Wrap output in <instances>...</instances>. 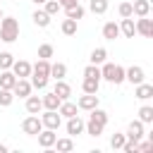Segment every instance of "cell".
Returning a JSON list of instances; mask_svg holds the SVG:
<instances>
[{
  "label": "cell",
  "instance_id": "obj_1",
  "mask_svg": "<svg viewBox=\"0 0 153 153\" xmlns=\"http://www.w3.org/2000/svg\"><path fill=\"white\" fill-rule=\"evenodd\" d=\"M19 38V22L14 17H2L0 19V41L2 43H14Z\"/></svg>",
  "mask_w": 153,
  "mask_h": 153
},
{
  "label": "cell",
  "instance_id": "obj_2",
  "mask_svg": "<svg viewBox=\"0 0 153 153\" xmlns=\"http://www.w3.org/2000/svg\"><path fill=\"white\" fill-rule=\"evenodd\" d=\"M100 79L110 81V84H122L124 81V67L122 65H115V62H103L100 67Z\"/></svg>",
  "mask_w": 153,
  "mask_h": 153
},
{
  "label": "cell",
  "instance_id": "obj_3",
  "mask_svg": "<svg viewBox=\"0 0 153 153\" xmlns=\"http://www.w3.org/2000/svg\"><path fill=\"white\" fill-rule=\"evenodd\" d=\"M41 122H43V127L45 129H60V124H62V115L57 112V110H45L43 115H41Z\"/></svg>",
  "mask_w": 153,
  "mask_h": 153
},
{
  "label": "cell",
  "instance_id": "obj_4",
  "mask_svg": "<svg viewBox=\"0 0 153 153\" xmlns=\"http://www.w3.org/2000/svg\"><path fill=\"white\" fill-rule=\"evenodd\" d=\"M41 129H43V122H41V117H38V115H29V117L22 122V131H24V134H29V136H36Z\"/></svg>",
  "mask_w": 153,
  "mask_h": 153
},
{
  "label": "cell",
  "instance_id": "obj_5",
  "mask_svg": "<svg viewBox=\"0 0 153 153\" xmlns=\"http://www.w3.org/2000/svg\"><path fill=\"white\" fill-rule=\"evenodd\" d=\"M124 81H131L134 86L141 84V81H146V72H143V67H139V65L127 67V69H124Z\"/></svg>",
  "mask_w": 153,
  "mask_h": 153
},
{
  "label": "cell",
  "instance_id": "obj_6",
  "mask_svg": "<svg viewBox=\"0 0 153 153\" xmlns=\"http://www.w3.org/2000/svg\"><path fill=\"white\" fill-rule=\"evenodd\" d=\"M127 139H131V141H139V139H143L146 136V131H143V122L141 120H131L129 122V127H127V134H124Z\"/></svg>",
  "mask_w": 153,
  "mask_h": 153
},
{
  "label": "cell",
  "instance_id": "obj_7",
  "mask_svg": "<svg viewBox=\"0 0 153 153\" xmlns=\"http://www.w3.org/2000/svg\"><path fill=\"white\" fill-rule=\"evenodd\" d=\"M10 69L14 72L17 79H26V76H31V62H26V60H14Z\"/></svg>",
  "mask_w": 153,
  "mask_h": 153
},
{
  "label": "cell",
  "instance_id": "obj_8",
  "mask_svg": "<svg viewBox=\"0 0 153 153\" xmlns=\"http://www.w3.org/2000/svg\"><path fill=\"white\" fill-rule=\"evenodd\" d=\"M76 108L79 110H93V108H98V93H84V96H79V100H76Z\"/></svg>",
  "mask_w": 153,
  "mask_h": 153
},
{
  "label": "cell",
  "instance_id": "obj_9",
  "mask_svg": "<svg viewBox=\"0 0 153 153\" xmlns=\"http://www.w3.org/2000/svg\"><path fill=\"white\" fill-rule=\"evenodd\" d=\"M36 136H38V146H41V148H53V143H55V139H57L55 129H45V127H43Z\"/></svg>",
  "mask_w": 153,
  "mask_h": 153
},
{
  "label": "cell",
  "instance_id": "obj_10",
  "mask_svg": "<svg viewBox=\"0 0 153 153\" xmlns=\"http://www.w3.org/2000/svg\"><path fill=\"white\" fill-rule=\"evenodd\" d=\"M134 24H136V33L139 36H143V38H151L153 36V22L148 17H139Z\"/></svg>",
  "mask_w": 153,
  "mask_h": 153
},
{
  "label": "cell",
  "instance_id": "obj_11",
  "mask_svg": "<svg viewBox=\"0 0 153 153\" xmlns=\"http://www.w3.org/2000/svg\"><path fill=\"white\" fill-rule=\"evenodd\" d=\"M84 120L79 117V115H72V117H67V134L69 136H76V134H84Z\"/></svg>",
  "mask_w": 153,
  "mask_h": 153
},
{
  "label": "cell",
  "instance_id": "obj_12",
  "mask_svg": "<svg viewBox=\"0 0 153 153\" xmlns=\"http://www.w3.org/2000/svg\"><path fill=\"white\" fill-rule=\"evenodd\" d=\"M120 33H122L124 38H134V36H136V24H134V17H122Z\"/></svg>",
  "mask_w": 153,
  "mask_h": 153
},
{
  "label": "cell",
  "instance_id": "obj_13",
  "mask_svg": "<svg viewBox=\"0 0 153 153\" xmlns=\"http://www.w3.org/2000/svg\"><path fill=\"white\" fill-rule=\"evenodd\" d=\"M31 91H33V86H31V81H29V79H17V84L12 86V93H14V96H19V98H26Z\"/></svg>",
  "mask_w": 153,
  "mask_h": 153
},
{
  "label": "cell",
  "instance_id": "obj_14",
  "mask_svg": "<svg viewBox=\"0 0 153 153\" xmlns=\"http://www.w3.org/2000/svg\"><path fill=\"white\" fill-rule=\"evenodd\" d=\"M53 93H57L62 100H67L72 96V86L65 81V79H55V86H53Z\"/></svg>",
  "mask_w": 153,
  "mask_h": 153
},
{
  "label": "cell",
  "instance_id": "obj_15",
  "mask_svg": "<svg viewBox=\"0 0 153 153\" xmlns=\"http://www.w3.org/2000/svg\"><path fill=\"white\" fill-rule=\"evenodd\" d=\"M41 103H43V108H45V110H57V108H60V103H62V98H60L57 93L48 91V93L41 98Z\"/></svg>",
  "mask_w": 153,
  "mask_h": 153
},
{
  "label": "cell",
  "instance_id": "obj_16",
  "mask_svg": "<svg viewBox=\"0 0 153 153\" xmlns=\"http://www.w3.org/2000/svg\"><path fill=\"white\" fill-rule=\"evenodd\" d=\"M151 12V2L148 0H134L131 2V14L134 17H148Z\"/></svg>",
  "mask_w": 153,
  "mask_h": 153
},
{
  "label": "cell",
  "instance_id": "obj_17",
  "mask_svg": "<svg viewBox=\"0 0 153 153\" xmlns=\"http://www.w3.org/2000/svg\"><path fill=\"white\" fill-rule=\"evenodd\" d=\"M31 19H33V24H36V26H41V29H48V26H50V19H53V17H50V14L45 12V10H36V12L31 14Z\"/></svg>",
  "mask_w": 153,
  "mask_h": 153
},
{
  "label": "cell",
  "instance_id": "obj_18",
  "mask_svg": "<svg viewBox=\"0 0 153 153\" xmlns=\"http://www.w3.org/2000/svg\"><path fill=\"white\" fill-rule=\"evenodd\" d=\"M103 38H105V41H115V38H120V24H115V22H105V24H103Z\"/></svg>",
  "mask_w": 153,
  "mask_h": 153
},
{
  "label": "cell",
  "instance_id": "obj_19",
  "mask_svg": "<svg viewBox=\"0 0 153 153\" xmlns=\"http://www.w3.org/2000/svg\"><path fill=\"white\" fill-rule=\"evenodd\" d=\"M134 96H136L139 100H148V98H153V86H151V84H146V81H141V84H136Z\"/></svg>",
  "mask_w": 153,
  "mask_h": 153
},
{
  "label": "cell",
  "instance_id": "obj_20",
  "mask_svg": "<svg viewBox=\"0 0 153 153\" xmlns=\"http://www.w3.org/2000/svg\"><path fill=\"white\" fill-rule=\"evenodd\" d=\"M31 74H38V76H50V62L38 57L36 65H31Z\"/></svg>",
  "mask_w": 153,
  "mask_h": 153
},
{
  "label": "cell",
  "instance_id": "obj_21",
  "mask_svg": "<svg viewBox=\"0 0 153 153\" xmlns=\"http://www.w3.org/2000/svg\"><path fill=\"white\" fill-rule=\"evenodd\" d=\"M41 110H43V103H41V98L29 93V96H26V112H29V115H38Z\"/></svg>",
  "mask_w": 153,
  "mask_h": 153
},
{
  "label": "cell",
  "instance_id": "obj_22",
  "mask_svg": "<svg viewBox=\"0 0 153 153\" xmlns=\"http://www.w3.org/2000/svg\"><path fill=\"white\" fill-rule=\"evenodd\" d=\"M57 112H60L62 117H72V115H76V112H79V108H76V103H72V100L67 98V100H62V103H60Z\"/></svg>",
  "mask_w": 153,
  "mask_h": 153
},
{
  "label": "cell",
  "instance_id": "obj_23",
  "mask_svg": "<svg viewBox=\"0 0 153 153\" xmlns=\"http://www.w3.org/2000/svg\"><path fill=\"white\" fill-rule=\"evenodd\" d=\"M103 129H105V124H100V122H96V120H91V117H88V122L84 124V131H86L88 136H100Z\"/></svg>",
  "mask_w": 153,
  "mask_h": 153
},
{
  "label": "cell",
  "instance_id": "obj_24",
  "mask_svg": "<svg viewBox=\"0 0 153 153\" xmlns=\"http://www.w3.org/2000/svg\"><path fill=\"white\" fill-rule=\"evenodd\" d=\"M14 84H17L14 72H12V69H2V72H0V88H12Z\"/></svg>",
  "mask_w": 153,
  "mask_h": 153
},
{
  "label": "cell",
  "instance_id": "obj_25",
  "mask_svg": "<svg viewBox=\"0 0 153 153\" xmlns=\"http://www.w3.org/2000/svg\"><path fill=\"white\" fill-rule=\"evenodd\" d=\"M88 60H91V65H103L108 60V50L105 48H93L91 55H88Z\"/></svg>",
  "mask_w": 153,
  "mask_h": 153
},
{
  "label": "cell",
  "instance_id": "obj_26",
  "mask_svg": "<svg viewBox=\"0 0 153 153\" xmlns=\"http://www.w3.org/2000/svg\"><path fill=\"white\" fill-rule=\"evenodd\" d=\"M60 153H69V151H74V141H72V136H65V139H55V143H53Z\"/></svg>",
  "mask_w": 153,
  "mask_h": 153
},
{
  "label": "cell",
  "instance_id": "obj_27",
  "mask_svg": "<svg viewBox=\"0 0 153 153\" xmlns=\"http://www.w3.org/2000/svg\"><path fill=\"white\" fill-rule=\"evenodd\" d=\"M98 88H100V79H88V76H84V84H81V91H84V93H98Z\"/></svg>",
  "mask_w": 153,
  "mask_h": 153
},
{
  "label": "cell",
  "instance_id": "obj_28",
  "mask_svg": "<svg viewBox=\"0 0 153 153\" xmlns=\"http://www.w3.org/2000/svg\"><path fill=\"white\" fill-rule=\"evenodd\" d=\"M50 76H53V79H65V76H67V65H65V62L50 65Z\"/></svg>",
  "mask_w": 153,
  "mask_h": 153
},
{
  "label": "cell",
  "instance_id": "obj_29",
  "mask_svg": "<svg viewBox=\"0 0 153 153\" xmlns=\"http://www.w3.org/2000/svg\"><path fill=\"white\" fill-rule=\"evenodd\" d=\"M108 7H110L108 0H91V2H88V10H91L93 14H105Z\"/></svg>",
  "mask_w": 153,
  "mask_h": 153
},
{
  "label": "cell",
  "instance_id": "obj_30",
  "mask_svg": "<svg viewBox=\"0 0 153 153\" xmlns=\"http://www.w3.org/2000/svg\"><path fill=\"white\" fill-rule=\"evenodd\" d=\"M84 12H86V10H84L79 2H76V5H72V7H65V14H67L69 19H76V22L84 17Z\"/></svg>",
  "mask_w": 153,
  "mask_h": 153
},
{
  "label": "cell",
  "instance_id": "obj_31",
  "mask_svg": "<svg viewBox=\"0 0 153 153\" xmlns=\"http://www.w3.org/2000/svg\"><path fill=\"white\" fill-rule=\"evenodd\" d=\"M76 29H79V22H76V19H69V17H67V19L62 22V33H65V36H74Z\"/></svg>",
  "mask_w": 153,
  "mask_h": 153
},
{
  "label": "cell",
  "instance_id": "obj_32",
  "mask_svg": "<svg viewBox=\"0 0 153 153\" xmlns=\"http://www.w3.org/2000/svg\"><path fill=\"white\" fill-rule=\"evenodd\" d=\"M139 120H141L143 124H151V122H153V108H151V105H141V108H139Z\"/></svg>",
  "mask_w": 153,
  "mask_h": 153
},
{
  "label": "cell",
  "instance_id": "obj_33",
  "mask_svg": "<svg viewBox=\"0 0 153 153\" xmlns=\"http://www.w3.org/2000/svg\"><path fill=\"white\" fill-rule=\"evenodd\" d=\"M31 86H33V88H38V91H45V88H48V76L31 74Z\"/></svg>",
  "mask_w": 153,
  "mask_h": 153
},
{
  "label": "cell",
  "instance_id": "obj_34",
  "mask_svg": "<svg viewBox=\"0 0 153 153\" xmlns=\"http://www.w3.org/2000/svg\"><path fill=\"white\" fill-rule=\"evenodd\" d=\"M91 115V120H96V122H100V124H108V112L105 110H100V108H93V110H88Z\"/></svg>",
  "mask_w": 153,
  "mask_h": 153
},
{
  "label": "cell",
  "instance_id": "obj_35",
  "mask_svg": "<svg viewBox=\"0 0 153 153\" xmlns=\"http://www.w3.org/2000/svg\"><path fill=\"white\" fill-rule=\"evenodd\" d=\"M12 62H14V55L7 50H0V69H10Z\"/></svg>",
  "mask_w": 153,
  "mask_h": 153
},
{
  "label": "cell",
  "instance_id": "obj_36",
  "mask_svg": "<svg viewBox=\"0 0 153 153\" xmlns=\"http://www.w3.org/2000/svg\"><path fill=\"white\" fill-rule=\"evenodd\" d=\"M12 100H14L12 88H0V105H2V108H7V105H12Z\"/></svg>",
  "mask_w": 153,
  "mask_h": 153
},
{
  "label": "cell",
  "instance_id": "obj_37",
  "mask_svg": "<svg viewBox=\"0 0 153 153\" xmlns=\"http://www.w3.org/2000/svg\"><path fill=\"white\" fill-rule=\"evenodd\" d=\"M43 10H45L50 17H55L62 7H60V2H57V0H45V2H43Z\"/></svg>",
  "mask_w": 153,
  "mask_h": 153
},
{
  "label": "cell",
  "instance_id": "obj_38",
  "mask_svg": "<svg viewBox=\"0 0 153 153\" xmlns=\"http://www.w3.org/2000/svg\"><path fill=\"white\" fill-rule=\"evenodd\" d=\"M84 76H88V79H100V65H86V69H84Z\"/></svg>",
  "mask_w": 153,
  "mask_h": 153
},
{
  "label": "cell",
  "instance_id": "obj_39",
  "mask_svg": "<svg viewBox=\"0 0 153 153\" xmlns=\"http://www.w3.org/2000/svg\"><path fill=\"white\" fill-rule=\"evenodd\" d=\"M124 141H127V136H124V134H122V131H115V134H112V136H110V146H112V148H115V151H120V148H122V143H124Z\"/></svg>",
  "mask_w": 153,
  "mask_h": 153
},
{
  "label": "cell",
  "instance_id": "obj_40",
  "mask_svg": "<svg viewBox=\"0 0 153 153\" xmlns=\"http://www.w3.org/2000/svg\"><path fill=\"white\" fill-rule=\"evenodd\" d=\"M53 45L50 43H43V45H38V57H43V60H50L53 57Z\"/></svg>",
  "mask_w": 153,
  "mask_h": 153
},
{
  "label": "cell",
  "instance_id": "obj_41",
  "mask_svg": "<svg viewBox=\"0 0 153 153\" xmlns=\"http://www.w3.org/2000/svg\"><path fill=\"white\" fill-rule=\"evenodd\" d=\"M117 12H120V17H134L131 14V2H120Z\"/></svg>",
  "mask_w": 153,
  "mask_h": 153
},
{
  "label": "cell",
  "instance_id": "obj_42",
  "mask_svg": "<svg viewBox=\"0 0 153 153\" xmlns=\"http://www.w3.org/2000/svg\"><path fill=\"white\" fill-rule=\"evenodd\" d=\"M136 146H139V153H151V151H153V141H141V139H139Z\"/></svg>",
  "mask_w": 153,
  "mask_h": 153
},
{
  "label": "cell",
  "instance_id": "obj_43",
  "mask_svg": "<svg viewBox=\"0 0 153 153\" xmlns=\"http://www.w3.org/2000/svg\"><path fill=\"white\" fill-rule=\"evenodd\" d=\"M60 2V7H72V5H76L79 0H57Z\"/></svg>",
  "mask_w": 153,
  "mask_h": 153
},
{
  "label": "cell",
  "instance_id": "obj_44",
  "mask_svg": "<svg viewBox=\"0 0 153 153\" xmlns=\"http://www.w3.org/2000/svg\"><path fill=\"white\" fill-rule=\"evenodd\" d=\"M0 153H7V146L5 143H0Z\"/></svg>",
  "mask_w": 153,
  "mask_h": 153
},
{
  "label": "cell",
  "instance_id": "obj_45",
  "mask_svg": "<svg viewBox=\"0 0 153 153\" xmlns=\"http://www.w3.org/2000/svg\"><path fill=\"white\" fill-rule=\"evenodd\" d=\"M33 2H36V5H43V2H45V0H33Z\"/></svg>",
  "mask_w": 153,
  "mask_h": 153
},
{
  "label": "cell",
  "instance_id": "obj_46",
  "mask_svg": "<svg viewBox=\"0 0 153 153\" xmlns=\"http://www.w3.org/2000/svg\"><path fill=\"white\" fill-rule=\"evenodd\" d=\"M0 19H2V10H0Z\"/></svg>",
  "mask_w": 153,
  "mask_h": 153
},
{
  "label": "cell",
  "instance_id": "obj_47",
  "mask_svg": "<svg viewBox=\"0 0 153 153\" xmlns=\"http://www.w3.org/2000/svg\"><path fill=\"white\" fill-rule=\"evenodd\" d=\"M0 43H2V41H0Z\"/></svg>",
  "mask_w": 153,
  "mask_h": 153
}]
</instances>
